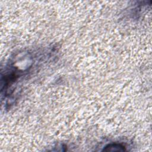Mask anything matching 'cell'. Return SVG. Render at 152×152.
<instances>
[{
  "mask_svg": "<svg viewBox=\"0 0 152 152\" xmlns=\"http://www.w3.org/2000/svg\"><path fill=\"white\" fill-rule=\"evenodd\" d=\"M125 147L121 144H118V143H110L106 145L103 151H126Z\"/></svg>",
  "mask_w": 152,
  "mask_h": 152,
  "instance_id": "1",
  "label": "cell"
}]
</instances>
